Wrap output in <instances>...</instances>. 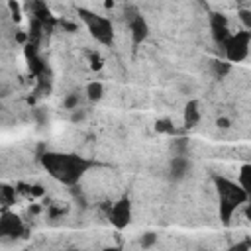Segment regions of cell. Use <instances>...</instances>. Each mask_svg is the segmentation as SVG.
I'll use <instances>...</instances> for the list:
<instances>
[{"label":"cell","mask_w":251,"mask_h":251,"mask_svg":"<svg viewBox=\"0 0 251 251\" xmlns=\"http://www.w3.org/2000/svg\"><path fill=\"white\" fill-rule=\"evenodd\" d=\"M43 165L45 169L59 180L63 182H75L80 178V175L88 169V161L73 155H55L47 153L43 155Z\"/></svg>","instance_id":"obj_1"},{"label":"cell","mask_w":251,"mask_h":251,"mask_svg":"<svg viewBox=\"0 0 251 251\" xmlns=\"http://www.w3.org/2000/svg\"><path fill=\"white\" fill-rule=\"evenodd\" d=\"M82 18H84V22H86L90 33H92L98 41H102V43H110V41H112V24H110L108 18H104V16H94V14H84Z\"/></svg>","instance_id":"obj_2"},{"label":"cell","mask_w":251,"mask_h":251,"mask_svg":"<svg viewBox=\"0 0 251 251\" xmlns=\"http://www.w3.org/2000/svg\"><path fill=\"white\" fill-rule=\"evenodd\" d=\"M249 47V31H237L235 35H229L226 41V53L229 61H241L247 55Z\"/></svg>","instance_id":"obj_3"},{"label":"cell","mask_w":251,"mask_h":251,"mask_svg":"<svg viewBox=\"0 0 251 251\" xmlns=\"http://www.w3.org/2000/svg\"><path fill=\"white\" fill-rule=\"evenodd\" d=\"M22 233V222L12 216L6 214L0 218V237H18Z\"/></svg>","instance_id":"obj_4"},{"label":"cell","mask_w":251,"mask_h":251,"mask_svg":"<svg viewBox=\"0 0 251 251\" xmlns=\"http://www.w3.org/2000/svg\"><path fill=\"white\" fill-rule=\"evenodd\" d=\"M110 218H112L114 226L124 227L129 222V202L127 200H120L118 204H114L112 210H110Z\"/></svg>","instance_id":"obj_5"},{"label":"cell","mask_w":251,"mask_h":251,"mask_svg":"<svg viewBox=\"0 0 251 251\" xmlns=\"http://www.w3.org/2000/svg\"><path fill=\"white\" fill-rule=\"evenodd\" d=\"M131 35H133V41H141V39H145V35H147V25H145V22H143V18L141 16H135L133 20H131Z\"/></svg>","instance_id":"obj_6"},{"label":"cell","mask_w":251,"mask_h":251,"mask_svg":"<svg viewBox=\"0 0 251 251\" xmlns=\"http://www.w3.org/2000/svg\"><path fill=\"white\" fill-rule=\"evenodd\" d=\"M198 118H200V114H198V104H196V102H188V106H186V110H184V122H186V126H188V127L194 126V124L198 122Z\"/></svg>","instance_id":"obj_7"},{"label":"cell","mask_w":251,"mask_h":251,"mask_svg":"<svg viewBox=\"0 0 251 251\" xmlns=\"http://www.w3.org/2000/svg\"><path fill=\"white\" fill-rule=\"evenodd\" d=\"M88 96H90L92 100H98V98L102 96V84H100V82H90V84H88Z\"/></svg>","instance_id":"obj_8"},{"label":"cell","mask_w":251,"mask_h":251,"mask_svg":"<svg viewBox=\"0 0 251 251\" xmlns=\"http://www.w3.org/2000/svg\"><path fill=\"white\" fill-rule=\"evenodd\" d=\"M76 102H78V98H76V96H71V98H67V102H65V106H67V108H73V106H75Z\"/></svg>","instance_id":"obj_9"},{"label":"cell","mask_w":251,"mask_h":251,"mask_svg":"<svg viewBox=\"0 0 251 251\" xmlns=\"http://www.w3.org/2000/svg\"><path fill=\"white\" fill-rule=\"evenodd\" d=\"M153 241H155V235H151V233H147V235L143 237V241H141V243H143V245H151Z\"/></svg>","instance_id":"obj_10"},{"label":"cell","mask_w":251,"mask_h":251,"mask_svg":"<svg viewBox=\"0 0 251 251\" xmlns=\"http://www.w3.org/2000/svg\"><path fill=\"white\" fill-rule=\"evenodd\" d=\"M249 249V245H247V241H243V243H239V245H235L231 251H247Z\"/></svg>","instance_id":"obj_11"},{"label":"cell","mask_w":251,"mask_h":251,"mask_svg":"<svg viewBox=\"0 0 251 251\" xmlns=\"http://www.w3.org/2000/svg\"><path fill=\"white\" fill-rule=\"evenodd\" d=\"M218 126H220V127H227V120H226V118H220V120H218Z\"/></svg>","instance_id":"obj_12"},{"label":"cell","mask_w":251,"mask_h":251,"mask_svg":"<svg viewBox=\"0 0 251 251\" xmlns=\"http://www.w3.org/2000/svg\"><path fill=\"white\" fill-rule=\"evenodd\" d=\"M104 251H118V249H114V247H112V249H104Z\"/></svg>","instance_id":"obj_13"}]
</instances>
